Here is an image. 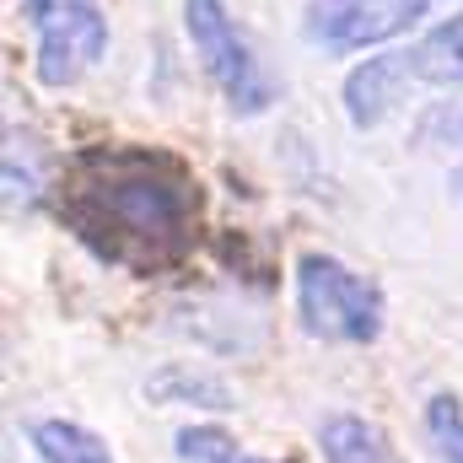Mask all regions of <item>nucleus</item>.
<instances>
[{"label": "nucleus", "instance_id": "obj_1", "mask_svg": "<svg viewBox=\"0 0 463 463\" xmlns=\"http://www.w3.org/2000/svg\"><path fill=\"white\" fill-rule=\"evenodd\" d=\"M200 178L162 146H87L60 184V222L103 264L129 275H167L194 253Z\"/></svg>", "mask_w": 463, "mask_h": 463}, {"label": "nucleus", "instance_id": "obj_2", "mask_svg": "<svg viewBox=\"0 0 463 463\" xmlns=\"http://www.w3.org/2000/svg\"><path fill=\"white\" fill-rule=\"evenodd\" d=\"M297 318L313 340L372 345L383 335V291L377 280L340 264L335 253L307 248L297 259Z\"/></svg>", "mask_w": 463, "mask_h": 463}, {"label": "nucleus", "instance_id": "obj_3", "mask_svg": "<svg viewBox=\"0 0 463 463\" xmlns=\"http://www.w3.org/2000/svg\"><path fill=\"white\" fill-rule=\"evenodd\" d=\"M184 27H189V43L205 65V76L222 87V98L237 118H259L280 98V81L264 71V60L253 54V43L232 22L227 0H184Z\"/></svg>", "mask_w": 463, "mask_h": 463}, {"label": "nucleus", "instance_id": "obj_4", "mask_svg": "<svg viewBox=\"0 0 463 463\" xmlns=\"http://www.w3.org/2000/svg\"><path fill=\"white\" fill-rule=\"evenodd\" d=\"M33 33V76L49 92L76 87L109 54V16L98 0H22Z\"/></svg>", "mask_w": 463, "mask_h": 463}, {"label": "nucleus", "instance_id": "obj_5", "mask_svg": "<svg viewBox=\"0 0 463 463\" xmlns=\"http://www.w3.org/2000/svg\"><path fill=\"white\" fill-rule=\"evenodd\" d=\"M431 0H307L302 5V38L335 60L377 49L399 33H410Z\"/></svg>", "mask_w": 463, "mask_h": 463}, {"label": "nucleus", "instance_id": "obj_6", "mask_svg": "<svg viewBox=\"0 0 463 463\" xmlns=\"http://www.w3.org/2000/svg\"><path fill=\"white\" fill-rule=\"evenodd\" d=\"M415 71H410V49H388L366 65H355L340 87V103H345V118L355 129H377L388 114H399L415 92Z\"/></svg>", "mask_w": 463, "mask_h": 463}, {"label": "nucleus", "instance_id": "obj_7", "mask_svg": "<svg viewBox=\"0 0 463 463\" xmlns=\"http://www.w3.org/2000/svg\"><path fill=\"white\" fill-rule=\"evenodd\" d=\"M410 71L420 87H463V5L410 49Z\"/></svg>", "mask_w": 463, "mask_h": 463}, {"label": "nucleus", "instance_id": "obj_8", "mask_svg": "<svg viewBox=\"0 0 463 463\" xmlns=\"http://www.w3.org/2000/svg\"><path fill=\"white\" fill-rule=\"evenodd\" d=\"M318 448H324V463H393L383 426H372L361 415H324Z\"/></svg>", "mask_w": 463, "mask_h": 463}, {"label": "nucleus", "instance_id": "obj_9", "mask_svg": "<svg viewBox=\"0 0 463 463\" xmlns=\"http://www.w3.org/2000/svg\"><path fill=\"white\" fill-rule=\"evenodd\" d=\"M27 442L43 463H114L109 442L76 420H33L27 426Z\"/></svg>", "mask_w": 463, "mask_h": 463}, {"label": "nucleus", "instance_id": "obj_10", "mask_svg": "<svg viewBox=\"0 0 463 463\" xmlns=\"http://www.w3.org/2000/svg\"><path fill=\"white\" fill-rule=\"evenodd\" d=\"M173 453H178V463H297V458H253L222 426H184L173 437Z\"/></svg>", "mask_w": 463, "mask_h": 463}, {"label": "nucleus", "instance_id": "obj_11", "mask_svg": "<svg viewBox=\"0 0 463 463\" xmlns=\"http://www.w3.org/2000/svg\"><path fill=\"white\" fill-rule=\"evenodd\" d=\"M426 437L442 463H463V399L458 393H431L426 404Z\"/></svg>", "mask_w": 463, "mask_h": 463}, {"label": "nucleus", "instance_id": "obj_12", "mask_svg": "<svg viewBox=\"0 0 463 463\" xmlns=\"http://www.w3.org/2000/svg\"><path fill=\"white\" fill-rule=\"evenodd\" d=\"M448 146H458V151H463V109L448 118Z\"/></svg>", "mask_w": 463, "mask_h": 463}]
</instances>
